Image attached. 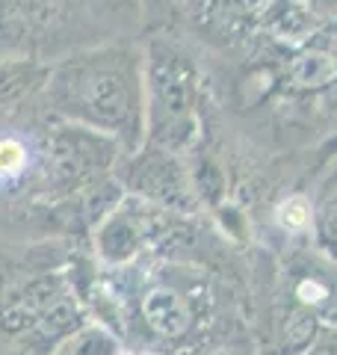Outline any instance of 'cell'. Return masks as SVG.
<instances>
[{"label": "cell", "instance_id": "1", "mask_svg": "<svg viewBox=\"0 0 337 355\" xmlns=\"http://www.w3.org/2000/svg\"><path fill=\"white\" fill-rule=\"evenodd\" d=\"M42 107L133 154L145 146V44L119 39L51 62Z\"/></svg>", "mask_w": 337, "mask_h": 355}, {"label": "cell", "instance_id": "7", "mask_svg": "<svg viewBox=\"0 0 337 355\" xmlns=\"http://www.w3.org/2000/svg\"><path fill=\"white\" fill-rule=\"evenodd\" d=\"M51 62L0 53V116H15L30 104H42Z\"/></svg>", "mask_w": 337, "mask_h": 355}, {"label": "cell", "instance_id": "13", "mask_svg": "<svg viewBox=\"0 0 337 355\" xmlns=\"http://www.w3.org/2000/svg\"><path fill=\"white\" fill-rule=\"evenodd\" d=\"M145 3H154V0H142V6H145Z\"/></svg>", "mask_w": 337, "mask_h": 355}, {"label": "cell", "instance_id": "4", "mask_svg": "<svg viewBox=\"0 0 337 355\" xmlns=\"http://www.w3.org/2000/svg\"><path fill=\"white\" fill-rule=\"evenodd\" d=\"M198 130V65L163 36L145 44V142L184 154Z\"/></svg>", "mask_w": 337, "mask_h": 355}, {"label": "cell", "instance_id": "3", "mask_svg": "<svg viewBox=\"0 0 337 355\" xmlns=\"http://www.w3.org/2000/svg\"><path fill=\"white\" fill-rule=\"evenodd\" d=\"M83 323L86 305L69 266H33L0 291V347L48 355Z\"/></svg>", "mask_w": 337, "mask_h": 355}, {"label": "cell", "instance_id": "10", "mask_svg": "<svg viewBox=\"0 0 337 355\" xmlns=\"http://www.w3.org/2000/svg\"><path fill=\"white\" fill-rule=\"evenodd\" d=\"M207 355H257L249 343H240V340H231V343H222V347H216L213 352Z\"/></svg>", "mask_w": 337, "mask_h": 355}, {"label": "cell", "instance_id": "2", "mask_svg": "<svg viewBox=\"0 0 337 355\" xmlns=\"http://www.w3.org/2000/svg\"><path fill=\"white\" fill-rule=\"evenodd\" d=\"M142 27V0H0V53L9 57L56 62Z\"/></svg>", "mask_w": 337, "mask_h": 355}, {"label": "cell", "instance_id": "9", "mask_svg": "<svg viewBox=\"0 0 337 355\" xmlns=\"http://www.w3.org/2000/svg\"><path fill=\"white\" fill-rule=\"evenodd\" d=\"M311 222L317 225V240L325 258L337 263V175H331L329 193L320 198L317 210L311 207Z\"/></svg>", "mask_w": 337, "mask_h": 355}, {"label": "cell", "instance_id": "12", "mask_svg": "<svg viewBox=\"0 0 337 355\" xmlns=\"http://www.w3.org/2000/svg\"><path fill=\"white\" fill-rule=\"evenodd\" d=\"M0 355H24V352H15V349H6L3 347V352H0Z\"/></svg>", "mask_w": 337, "mask_h": 355}, {"label": "cell", "instance_id": "8", "mask_svg": "<svg viewBox=\"0 0 337 355\" xmlns=\"http://www.w3.org/2000/svg\"><path fill=\"white\" fill-rule=\"evenodd\" d=\"M125 343L110 326L89 320L77 331H71L65 340H60L48 355H121Z\"/></svg>", "mask_w": 337, "mask_h": 355}, {"label": "cell", "instance_id": "11", "mask_svg": "<svg viewBox=\"0 0 337 355\" xmlns=\"http://www.w3.org/2000/svg\"><path fill=\"white\" fill-rule=\"evenodd\" d=\"M121 355H157V352H148V349H133V347H125Z\"/></svg>", "mask_w": 337, "mask_h": 355}, {"label": "cell", "instance_id": "6", "mask_svg": "<svg viewBox=\"0 0 337 355\" xmlns=\"http://www.w3.org/2000/svg\"><path fill=\"white\" fill-rule=\"evenodd\" d=\"M42 166V125L0 128V193H30Z\"/></svg>", "mask_w": 337, "mask_h": 355}, {"label": "cell", "instance_id": "5", "mask_svg": "<svg viewBox=\"0 0 337 355\" xmlns=\"http://www.w3.org/2000/svg\"><path fill=\"white\" fill-rule=\"evenodd\" d=\"M121 190L137 196L142 202L160 205L178 214H193L196 210V181L193 169L181 163V154L157 148L145 142L133 154H125L116 169Z\"/></svg>", "mask_w": 337, "mask_h": 355}]
</instances>
